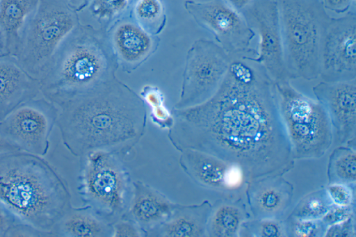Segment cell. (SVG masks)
<instances>
[{"mask_svg": "<svg viewBox=\"0 0 356 237\" xmlns=\"http://www.w3.org/2000/svg\"><path fill=\"white\" fill-rule=\"evenodd\" d=\"M168 138L239 165L248 182L295 166L275 82L252 56H234L218 89L196 106L172 111Z\"/></svg>", "mask_w": 356, "mask_h": 237, "instance_id": "cell-1", "label": "cell"}, {"mask_svg": "<svg viewBox=\"0 0 356 237\" xmlns=\"http://www.w3.org/2000/svg\"><path fill=\"white\" fill-rule=\"evenodd\" d=\"M56 125L63 143L76 156L94 150L131 148L143 136L146 106L116 76L74 95L58 106Z\"/></svg>", "mask_w": 356, "mask_h": 237, "instance_id": "cell-2", "label": "cell"}, {"mask_svg": "<svg viewBox=\"0 0 356 237\" xmlns=\"http://www.w3.org/2000/svg\"><path fill=\"white\" fill-rule=\"evenodd\" d=\"M70 199L65 182L42 156L23 151L0 155V202L20 222L51 232Z\"/></svg>", "mask_w": 356, "mask_h": 237, "instance_id": "cell-3", "label": "cell"}, {"mask_svg": "<svg viewBox=\"0 0 356 237\" xmlns=\"http://www.w3.org/2000/svg\"><path fill=\"white\" fill-rule=\"evenodd\" d=\"M118 68L106 31L79 24L52 56L40 79V92L58 106L74 95L115 76Z\"/></svg>", "mask_w": 356, "mask_h": 237, "instance_id": "cell-4", "label": "cell"}, {"mask_svg": "<svg viewBox=\"0 0 356 237\" xmlns=\"http://www.w3.org/2000/svg\"><path fill=\"white\" fill-rule=\"evenodd\" d=\"M288 79L319 77L323 38L331 17L321 0H276Z\"/></svg>", "mask_w": 356, "mask_h": 237, "instance_id": "cell-5", "label": "cell"}, {"mask_svg": "<svg viewBox=\"0 0 356 237\" xmlns=\"http://www.w3.org/2000/svg\"><path fill=\"white\" fill-rule=\"evenodd\" d=\"M280 117L294 159L323 156L333 142V131L323 106L294 88L275 82Z\"/></svg>", "mask_w": 356, "mask_h": 237, "instance_id": "cell-6", "label": "cell"}, {"mask_svg": "<svg viewBox=\"0 0 356 237\" xmlns=\"http://www.w3.org/2000/svg\"><path fill=\"white\" fill-rule=\"evenodd\" d=\"M65 0H38L22 30L15 58L29 74L40 79L58 46L79 24Z\"/></svg>", "mask_w": 356, "mask_h": 237, "instance_id": "cell-7", "label": "cell"}, {"mask_svg": "<svg viewBox=\"0 0 356 237\" xmlns=\"http://www.w3.org/2000/svg\"><path fill=\"white\" fill-rule=\"evenodd\" d=\"M82 157L78 186L82 200L109 222L122 218L133 193L124 164L116 153L106 150L91 151Z\"/></svg>", "mask_w": 356, "mask_h": 237, "instance_id": "cell-8", "label": "cell"}, {"mask_svg": "<svg viewBox=\"0 0 356 237\" xmlns=\"http://www.w3.org/2000/svg\"><path fill=\"white\" fill-rule=\"evenodd\" d=\"M234 56L216 42L198 39L186 56L179 99L175 108H185L202 104L218 89Z\"/></svg>", "mask_w": 356, "mask_h": 237, "instance_id": "cell-9", "label": "cell"}, {"mask_svg": "<svg viewBox=\"0 0 356 237\" xmlns=\"http://www.w3.org/2000/svg\"><path fill=\"white\" fill-rule=\"evenodd\" d=\"M58 112L44 97L26 101L0 120V136L21 151L44 156Z\"/></svg>", "mask_w": 356, "mask_h": 237, "instance_id": "cell-10", "label": "cell"}, {"mask_svg": "<svg viewBox=\"0 0 356 237\" xmlns=\"http://www.w3.org/2000/svg\"><path fill=\"white\" fill-rule=\"evenodd\" d=\"M184 7L196 23L210 32L216 43L229 55L256 56V51L250 47L255 33L243 15L224 0H187Z\"/></svg>", "mask_w": 356, "mask_h": 237, "instance_id": "cell-11", "label": "cell"}, {"mask_svg": "<svg viewBox=\"0 0 356 237\" xmlns=\"http://www.w3.org/2000/svg\"><path fill=\"white\" fill-rule=\"evenodd\" d=\"M241 13L258 35V47L252 59L274 82L289 81L283 56L278 6L276 0H252Z\"/></svg>", "mask_w": 356, "mask_h": 237, "instance_id": "cell-12", "label": "cell"}, {"mask_svg": "<svg viewBox=\"0 0 356 237\" xmlns=\"http://www.w3.org/2000/svg\"><path fill=\"white\" fill-rule=\"evenodd\" d=\"M323 81L356 79V15L331 17L323 38L320 76Z\"/></svg>", "mask_w": 356, "mask_h": 237, "instance_id": "cell-13", "label": "cell"}, {"mask_svg": "<svg viewBox=\"0 0 356 237\" xmlns=\"http://www.w3.org/2000/svg\"><path fill=\"white\" fill-rule=\"evenodd\" d=\"M179 163L196 183L222 193L224 198L239 197L248 183L239 165L200 150H182Z\"/></svg>", "mask_w": 356, "mask_h": 237, "instance_id": "cell-14", "label": "cell"}, {"mask_svg": "<svg viewBox=\"0 0 356 237\" xmlns=\"http://www.w3.org/2000/svg\"><path fill=\"white\" fill-rule=\"evenodd\" d=\"M313 92L328 115L333 141L338 145L355 147L356 79L322 81L313 88Z\"/></svg>", "mask_w": 356, "mask_h": 237, "instance_id": "cell-15", "label": "cell"}, {"mask_svg": "<svg viewBox=\"0 0 356 237\" xmlns=\"http://www.w3.org/2000/svg\"><path fill=\"white\" fill-rule=\"evenodd\" d=\"M118 67L131 73L157 50L160 38L143 30L133 18H122L106 31Z\"/></svg>", "mask_w": 356, "mask_h": 237, "instance_id": "cell-16", "label": "cell"}, {"mask_svg": "<svg viewBox=\"0 0 356 237\" xmlns=\"http://www.w3.org/2000/svg\"><path fill=\"white\" fill-rule=\"evenodd\" d=\"M245 196L254 219H280L291 204L293 186L283 176H268L248 181Z\"/></svg>", "mask_w": 356, "mask_h": 237, "instance_id": "cell-17", "label": "cell"}, {"mask_svg": "<svg viewBox=\"0 0 356 237\" xmlns=\"http://www.w3.org/2000/svg\"><path fill=\"white\" fill-rule=\"evenodd\" d=\"M40 92L39 79L23 69L15 56H0V120Z\"/></svg>", "mask_w": 356, "mask_h": 237, "instance_id": "cell-18", "label": "cell"}, {"mask_svg": "<svg viewBox=\"0 0 356 237\" xmlns=\"http://www.w3.org/2000/svg\"><path fill=\"white\" fill-rule=\"evenodd\" d=\"M177 206L157 190L136 181L133 183L131 199L122 218L134 222L148 236L170 216Z\"/></svg>", "mask_w": 356, "mask_h": 237, "instance_id": "cell-19", "label": "cell"}, {"mask_svg": "<svg viewBox=\"0 0 356 237\" xmlns=\"http://www.w3.org/2000/svg\"><path fill=\"white\" fill-rule=\"evenodd\" d=\"M212 205L207 200L194 205H178L170 216L148 236L165 237L206 236Z\"/></svg>", "mask_w": 356, "mask_h": 237, "instance_id": "cell-20", "label": "cell"}, {"mask_svg": "<svg viewBox=\"0 0 356 237\" xmlns=\"http://www.w3.org/2000/svg\"><path fill=\"white\" fill-rule=\"evenodd\" d=\"M38 0H0V55L15 56L25 23Z\"/></svg>", "mask_w": 356, "mask_h": 237, "instance_id": "cell-21", "label": "cell"}, {"mask_svg": "<svg viewBox=\"0 0 356 237\" xmlns=\"http://www.w3.org/2000/svg\"><path fill=\"white\" fill-rule=\"evenodd\" d=\"M54 236L104 237L113 236L112 223L108 222L90 207L86 206L67 210L53 227Z\"/></svg>", "mask_w": 356, "mask_h": 237, "instance_id": "cell-22", "label": "cell"}, {"mask_svg": "<svg viewBox=\"0 0 356 237\" xmlns=\"http://www.w3.org/2000/svg\"><path fill=\"white\" fill-rule=\"evenodd\" d=\"M249 218L246 205L241 197L223 198L212 206L206 235L211 237L238 236L242 223Z\"/></svg>", "mask_w": 356, "mask_h": 237, "instance_id": "cell-23", "label": "cell"}, {"mask_svg": "<svg viewBox=\"0 0 356 237\" xmlns=\"http://www.w3.org/2000/svg\"><path fill=\"white\" fill-rule=\"evenodd\" d=\"M328 183L355 185V147L339 145L331 153L327 164Z\"/></svg>", "mask_w": 356, "mask_h": 237, "instance_id": "cell-24", "label": "cell"}, {"mask_svg": "<svg viewBox=\"0 0 356 237\" xmlns=\"http://www.w3.org/2000/svg\"><path fill=\"white\" fill-rule=\"evenodd\" d=\"M133 19L146 32L159 35L166 22L162 0H136L132 8Z\"/></svg>", "mask_w": 356, "mask_h": 237, "instance_id": "cell-25", "label": "cell"}, {"mask_svg": "<svg viewBox=\"0 0 356 237\" xmlns=\"http://www.w3.org/2000/svg\"><path fill=\"white\" fill-rule=\"evenodd\" d=\"M334 206L325 188L320 189L303 197L289 216L298 220H319Z\"/></svg>", "mask_w": 356, "mask_h": 237, "instance_id": "cell-26", "label": "cell"}, {"mask_svg": "<svg viewBox=\"0 0 356 237\" xmlns=\"http://www.w3.org/2000/svg\"><path fill=\"white\" fill-rule=\"evenodd\" d=\"M140 96L149 106L152 123L160 129L169 130L173 125L174 117L165 104L161 90L154 85H146L142 88Z\"/></svg>", "mask_w": 356, "mask_h": 237, "instance_id": "cell-27", "label": "cell"}, {"mask_svg": "<svg viewBox=\"0 0 356 237\" xmlns=\"http://www.w3.org/2000/svg\"><path fill=\"white\" fill-rule=\"evenodd\" d=\"M133 0H91L90 10L106 31L128 9Z\"/></svg>", "mask_w": 356, "mask_h": 237, "instance_id": "cell-28", "label": "cell"}, {"mask_svg": "<svg viewBox=\"0 0 356 237\" xmlns=\"http://www.w3.org/2000/svg\"><path fill=\"white\" fill-rule=\"evenodd\" d=\"M238 236H287L285 221L280 219L247 220L242 223L239 230Z\"/></svg>", "mask_w": 356, "mask_h": 237, "instance_id": "cell-29", "label": "cell"}, {"mask_svg": "<svg viewBox=\"0 0 356 237\" xmlns=\"http://www.w3.org/2000/svg\"><path fill=\"white\" fill-rule=\"evenodd\" d=\"M287 236H324L325 229L319 220H298L289 216L285 220Z\"/></svg>", "mask_w": 356, "mask_h": 237, "instance_id": "cell-30", "label": "cell"}, {"mask_svg": "<svg viewBox=\"0 0 356 237\" xmlns=\"http://www.w3.org/2000/svg\"><path fill=\"white\" fill-rule=\"evenodd\" d=\"M355 185L328 183L325 188L329 198L334 206H347L355 204Z\"/></svg>", "mask_w": 356, "mask_h": 237, "instance_id": "cell-31", "label": "cell"}, {"mask_svg": "<svg viewBox=\"0 0 356 237\" xmlns=\"http://www.w3.org/2000/svg\"><path fill=\"white\" fill-rule=\"evenodd\" d=\"M355 215V204L347 206H334L321 219L326 229L334 224L341 222Z\"/></svg>", "mask_w": 356, "mask_h": 237, "instance_id": "cell-32", "label": "cell"}, {"mask_svg": "<svg viewBox=\"0 0 356 237\" xmlns=\"http://www.w3.org/2000/svg\"><path fill=\"white\" fill-rule=\"evenodd\" d=\"M355 215L348 219L328 227L325 232L326 237H355Z\"/></svg>", "mask_w": 356, "mask_h": 237, "instance_id": "cell-33", "label": "cell"}, {"mask_svg": "<svg viewBox=\"0 0 356 237\" xmlns=\"http://www.w3.org/2000/svg\"><path fill=\"white\" fill-rule=\"evenodd\" d=\"M113 236L115 237H138L144 235L141 229L132 220L122 218L112 224Z\"/></svg>", "mask_w": 356, "mask_h": 237, "instance_id": "cell-34", "label": "cell"}, {"mask_svg": "<svg viewBox=\"0 0 356 237\" xmlns=\"http://www.w3.org/2000/svg\"><path fill=\"white\" fill-rule=\"evenodd\" d=\"M6 236H54L51 232L40 231L29 224L18 222L7 231Z\"/></svg>", "mask_w": 356, "mask_h": 237, "instance_id": "cell-35", "label": "cell"}, {"mask_svg": "<svg viewBox=\"0 0 356 237\" xmlns=\"http://www.w3.org/2000/svg\"><path fill=\"white\" fill-rule=\"evenodd\" d=\"M324 8L328 12L346 14L355 5V0H321Z\"/></svg>", "mask_w": 356, "mask_h": 237, "instance_id": "cell-36", "label": "cell"}, {"mask_svg": "<svg viewBox=\"0 0 356 237\" xmlns=\"http://www.w3.org/2000/svg\"><path fill=\"white\" fill-rule=\"evenodd\" d=\"M20 222L0 202V237L6 236L7 231Z\"/></svg>", "mask_w": 356, "mask_h": 237, "instance_id": "cell-37", "label": "cell"}, {"mask_svg": "<svg viewBox=\"0 0 356 237\" xmlns=\"http://www.w3.org/2000/svg\"><path fill=\"white\" fill-rule=\"evenodd\" d=\"M229 6L238 12H241L252 0H224Z\"/></svg>", "mask_w": 356, "mask_h": 237, "instance_id": "cell-38", "label": "cell"}, {"mask_svg": "<svg viewBox=\"0 0 356 237\" xmlns=\"http://www.w3.org/2000/svg\"><path fill=\"white\" fill-rule=\"evenodd\" d=\"M16 151L21 150L0 136V155Z\"/></svg>", "mask_w": 356, "mask_h": 237, "instance_id": "cell-39", "label": "cell"}, {"mask_svg": "<svg viewBox=\"0 0 356 237\" xmlns=\"http://www.w3.org/2000/svg\"><path fill=\"white\" fill-rule=\"evenodd\" d=\"M68 6L76 13L84 9L91 0H65Z\"/></svg>", "mask_w": 356, "mask_h": 237, "instance_id": "cell-40", "label": "cell"}, {"mask_svg": "<svg viewBox=\"0 0 356 237\" xmlns=\"http://www.w3.org/2000/svg\"><path fill=\"white\" fill-rule=\"evenodd\" d=\"M1 56V55H0Z\"/></svg>", "mask_w": 356, "mask_h": 237, "instance_id": "cell-41", "label": "cell"}]
</instances>
